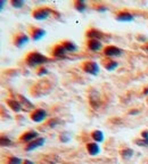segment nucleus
Masks as SVG:
<instances>
[{"label":"nucleus","mask_w":148,"mask_h":164,"mask_svg":"<svg viewBox=\"0 0 148 164\" xmlns=\"http://www.w3.org/2000/svg\"><path fill=\"white\" fill-rule=\"evenodd\" d=\"M89 103L91 105V107L95 109L99 108L101 105V98L100 95L97 90H92L89 95Z\"/></svg>","instance_id":"obj_3"},{"label":"nucleus","mask_w":148,"mask_h":164,"mask_svg":"<svg viewBox=\"0 0 148 164\" xmlns=\"http://www.w3.org/2000/svg\"><path fill=\"white\" fill-rule=\"evenodd\" d=\"M116 19L119 22H131L133 19V15L130 14L129 12H120L116 15Z\"/></svg>","instance_id":"obj_13"},{"label":"nucleus","mask_w":148,"mask_h":164,"mask_svg":"<svg viewBox=\"0 0 148 164\" xmlns=\"http://www.w3.org/2000/svg\"><path fill=\"white\" fill-rule=\"evenodd\" d=\"M17 98H18V102L21 103V105H22V107H23V110H31V109L34 108V105H33L26 97H24V96H22V95H18Z\"/></svg>","instance_id":"obj_7"},{"label":"nucleus","mask_w":148,"mask_h":164,"mask_svg":"<svg viewBox=\"0 0 148 164\" xmlns=\"http://www.w3.org/2000/svg\"><path fill=\"white\" fill-rule=\"evenodd\" d=\"M121 54H122V49L114 47V46L106 47L104 50V55L106 57H117V56H121Z\"/></svg>","instance_id":"obj_6"},{"label":"nucleus","mask_w":148,"mask_h":164,"mask_svg":"<svg viewBox=\"0 0 148 164\" xmlns=\"http://www.w3.org/2000/svg\"><path fill=\"white\" fill-rule=\"evenodd\" d=\"M83 71L89 74H92V75H96L99 72V66L96 62H92V60H88L86 63H83V66H82Z\"/></svg>","instance_id":"obj_4"},{"label":"nucleus","mask_w":148,"mask_h":164,"mask_svg":"<svg viewBox=\"0 0 148 164\" xmlns=\"http://www.w3.org/2000/svg\"><path fill=\"white\" fill-rule=\"evenodd\" d=\"M134 143H136L138 146H140V147H147V146H148V139H145V138L137 139Z\"/></svg>","instance_id":"obj_24"},{"label":"nucleus","mask_w":148,"mask_h":164,"mask_svg":"<svg viewBox=\"0 0 148 164\" xmlns=\"http://www.w3.org/2000/svg\"><path fill=\"white\" fill-rule=\"evenodd\" d=\"M91 137H92V139L96 143H101L104 140V134L99 130H95L92 133H91Z\"/></svg>","instance_id":"obj_20"},{"label":"nucleus","mask_w":148,"mask_h":164,"mask_svg":"<svg viewBox=\"0 0 148 164\" xmlns=\"http://www.w3.org/2000/svg\"><path fill=\"white\" fill-rule=\"evenodd\" d=\"M46 117H47V112L42 108L36 109V110L31 114V119H32V121H34V122H41V121H43Z\"/></svg>","instance_id":"obj_5"},{"label":"nucleus","mask_w":148,"mask_h":164,"mask_svg":"<svg viewBox=\"0 0 148 164\" xmlns=\"http://www.w3.org/2000/svg\"><path fill=\"white\" fill-rule=\"evenodd\" d=\"M38 137V132L37 131H27V132H25L24 134H22V137H21V140H23V141H25V143H29V141H33V139L36 140V138Z\"/></svg>","instance_id":"obj_11"},{"label":"nucleus","mask_w":148,"mask_h":164,"mask_svg":"<svg viewBox=\"0 0 148 164\" xmlns=\"http://www.w3.org/2000/svg\"><path fill=\"white\" fill-rule=\"evenodd\" d=\"M62 45L64 46V48L66 49V51L75 53V51L77 50V46H76L74 42H72V41H64Z\"/></svg>","instance_id":"obj_18"},{"label":"nucleus","mask_w":148,"mask_h":164,"mask_svg":"<svg viewBox=\"0 0 148 164\" xmlns=\"http://www.w3.org/2000/svg\"><path fill=\"white\" fill-rule=\"evenodd\" d=\"M74 7H75V9H76L77 12L82 13V12H84V10L87 9V3H86V1H83V0H76V1L74 2Z\"/></svg>","instance_id":"obj_19"},{"label":"nucleus","mask_w":148,"mask_h":164,"mask_svg":"<svg viewBox=\"0 0 148 164\" xmlns=\"http://www.w3.org/2000/svg\"><path fill=\"white\" fill-rule=\"evenodd\" d=\"M121 155H122V157H123L124 160H129V159H131V156L133 155V150H132L131 148H124V149L121 152Z\"/></svg>","instance_id":"obj_22"},{"label":"nucleus","mask_w":148,"mask_h":164,"mask_svg":"<svg viewBox=\"0 0 148 164\" xmlns=\"http://www.w3.org/2000/svg\"><path fill=\"white\" fill-rule=\"evenodd\" d=\"M87 36H88L90 40H91V39H95V40H99V41H100V39H104V38H105V34L101 33L100 31L96 30V29H91V30H89V31L87 32Z\"/></svg>","instance_id":"obj_10"},{"label":"nucleus","mask_w":148,"mask_h":164,"mask_svg":"<svg viewBox=\"0 0 148 164\" xmlns=\"http://www.w3.org/2000/svg\"><path fill=\"white\" fill-rule=\"evenodd\" d=\"M53 13V10L50 8H47V7H43V8H38L36 9L33 13H32V16L38 19V21H41V19H46V18L49 17V15Z\"/></svg>","instance_id":"obj_2"},{"label":"nucleus","mask_w":148,"mask_h":164,"mask_svg":"<svg viewBox=\"0 0 148 164\" xmlns=\"http://www.w3.org/2000/svg\"><path fill=\"white\" fill-rule=\"evenodd\" d=\"M12 6L15 7V8H21L23 5H24V1L23 0H12Z\"/></svg>","instance_id":"obj_25"},{"label":"nucleus","mask_w":148,"mask_h":164,"mask_svg":"<svg viewBox=\"0 0 148 164\" xmlns=\"http://www.w3.org/2000/svg\"><path fill=\"white\" fill-rule=\"evenodd\" d=\"M25 62H26V64L29 66L34 67V66L40 65V64H46L48 62H51V59L48 58V57H46L45 55L38 53V51H32V53L27 54L26 58H25Z\"/></svg>","instance_id":"obj_1"},{"label":"nucleus","mask_w":148,"mask_h":164,"mask_svg":"<svg viewBox=\"0 0 148 164\" xmlns=\"http://www.w3.org/2000/svg\"><path fill=\"white\" fill-rule=\"evenodd\" d=\"M46 34V31L40 29V27H33L31 30V36L33 38V40H40L41 38H43Z\"/></svg>","instance_id":"obj_16"},{"label":"nucleus","mask_w":148,"mask_h":164,"mask_svg":"<svg viewBox=\"0 0 148 164\" xmlns=\"http://www.w3.org/2000/svg\"><path fill=\"white\" fill-rule=\"evenodd\" d=\"M47 73H48V70H47V69H45V67H42V69H40V70H39L38 74L41 76V75H45V74H47Z\"/></svg>","instance_id":"obj_28"},{"label":"nucleus","mask_w":148,"mask_h":164,"mask_svg":"<svg viewBox=\"0 0 148 164\" xmlns=\"http://www.w3.org/2000/svg\"><path fill=\"white\" fill-rule=\"evenodd\" d=\"M104 66H105V69H106L107 71H113V70H115V69L117 67V63L114 62V60H112V59H107V60L104 63Z\"/></svg>","instance_id":"obj_21"},{"label":"nucleus","mask_w":148,"mask_h":164,"mask_svg":"<svg viewBox=\"0 0 148 164\" xmlns=\"http://www.w3.org/2000/svg\"><path fill=\"white\" fill-rule=\"evenodd\" d=\"M88 48L92 51H98L103 48V45L99 40H95V39H91L88 41Z\"/></svg>","instance_id":"obj_14"},{"label":"nucleus","mask_w":148,"mask_h":164,"mask_svg":"<svg viewBox=\"0 0 148 164\" xmlns=\"http://www.w3.org/2000/svg\"><path fill=\"white\" fill-rule=\"evenodd\" d=\"M8 164H22V160L18 159V157H10L9 161H8Z\"/></svg>","instance_id":"obj_27"},{"label":"nucleus","mask_w":148,"mask_h":164,"mask_svg":"<svg viewBox=\"0 0 148 164\" xmlns=\"http://www.w3.org/2000/svg\"><path fill=\"white\" fill-rule=\"evenodd\" d=\"M58 122H59V121H58L57 119H54L53 121H50V122H49V124H50L51 127H55V126L57 124V123H58Z\"/></svg>","instance_id":"obj_29"},{"label":"nucleus","mask_w":148,"mask_h":164,"mask_svg":"<svg viewBox=\"0 0 148 164\" xmlns=\"http://www.w3.org/2000/svg\"><path fill=\"white\" fill-rule=\"evenodd\" d=\"M59 139H60V141H62V143H67V141L70 140V134H69L67 132H64V133H62V134H60Z\"/></svg>","instance_id":"obj_26"},{"label":"nucleus","mask_w":148,"mask_h":164,"mask_svg":"<svg viewBox=\"0 0 148 164\" xmlns=\"http://www.w3.org/2000/svg\"><path fill=\"white\" fill-rule=\"evenodd\" d=\"M14 42H15V45L17 47H22L23 45H25V43L29 42V36H26V34H24V33H19V34H17V36H15Z\"/></svg>","instance_id":"obj_12"},{"label":"nucleus","mask_w":148,"mask_h":164,"mask_svg":"<svg viewBox=\"0 0 148 164\" xmlns=\"http://www.w3.org/2000/svg\"><path fill=\"white\" fill-rule=\"evenodd\" d=\"M66 49L64 48V46L63 45H57L55 48H54V50H53V55L57 57V58H65L66 56Z\"/></svg>","instance_id":"obj_9"},{"label":"nucleus","mask_w":148,"mask_h":164,"mask_svg":"<svg viewBox=\"0 0 148 164\" xmlns=\"http://www.w3.org/2000/svg\"><path fill=\"white\" fill-rule=\"evenodd\" d=\"M23 164H33V162H31V161H29V160H25Z\"/></svg>","instance_id":"obj_31"},{"label":"nucleus","mask_w":148,"mask_h":164,"mask_svg":"<svg viewBox=\"0 0 148 164\" xmlns=\"http://www.w3.org/2000/svg\"><path fill=\"white\" fill-rule=\"evenodd\" d=\"M13 145V141L8 138V137H6V136H2L1 137V146H3V147H9V146Z\"/></svg>","instance_id":"obj_23"},{"label":"nucleus","mask_w":148,"mask_h":164,"mask_svg":"<svg viewBox=\"0 0 148 164\" xmlns=\"http://www.w3.org/2000/svg\"><path fill=\"white\" fill-rule=\"evenodd\" d=\"M144 95H148V87H146L145 89H144V92H143Z\"/></svg>","instance_id":"obj_32"},{"label":"nucleus","mask_w":148,"mask_h":164,"mask_svg":"<svg viewBox=\"0 0 148 164\" xmlns=\"http://www.w3.org/2000/svg\"><path fill=\"white\" fill-rule=\"evenodd\" d=\"M7 105L13 109L14 112H21V110H23V107H22L21 103H19L18 100H16V99H7Z\"/></svg>","instance_id":"obj_15"},{"label":"nucleus","mask_w":148,"mask_h":164,"mask_svg":"<svg viewBox=\"0 0 148 164\" xmlns=\"http://www.w3.org/2000/svg\"><path fill=\"white\" fill-rule=\"evenodd\" d=\"M147 103H148V99H147Z\"/></svg>","instance_id":"obj_34"},{"label":"nucleus","mask_w":148,"mask_h":164,"mask_svg":"<svg viewBox=\"0 0 148 164\" xmlns=\"http://www.w3.org/2000/svg\"><path fill=\"white\" fill-rule=\"evenodd\" d=\"M45 144V138H37L36 140H33L32 143H30L29 145L25 147V149L27 150V152H31V150H33V149H37L39 148L40 146H42Z\"/></svg>","instance_id":"obj_8"},{"label":"nucleus","mask_w":148,"mask_h":164,"mask_svg":"<svg viewBox=\"0 0 148 164\" xmlns=\"http://www.w3.org/2000/svg\"><path fill=\"white\" fill-rule=\"evenodd\" d=\"M87 149H88V153L90 154V155H97L98 153H99V146L97 143H90V144H88L87 145Z\"/></svg>","instance_id":"obj_17"},{"label":"nucleus","mask_w":148,"mask_h":164,"mask_svg":"<svg viewBox=\"0 0 148 164\" xmlns=\"http://www.w3.org/2000/svg\"><path fill=\"white\" fill-rule=\"evenodd\" d=\"M97 10L98 12H105V10H107V8L106 7H103V6H98L97 7Z\"/></svg>","instance_id":"obj_30"},{"label":"nucleus","mask_w":148,"mask_h":164,"mask_svg":"<svg viewBox=\"0 0 148 164\" xmlns=\"http://www.w3.org/2000/svg\"><path fill=\"white\" fill-rule=\"evenodd\" d=\"M144 49H145L146 51H148V43H147V45H145V46H144Z\"/></svg>","instance_id":"obj_33"}]
</instances>
